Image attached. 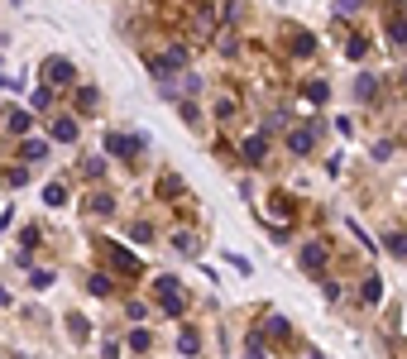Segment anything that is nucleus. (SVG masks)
I'll return each mask as SVG.
<instances>
[{
	"mask_svg": "<svg viewBox=\"0 0 407 359\" xmlns=\"http://www.w3.org/2000/svg\"><path fill=\"white\" fill-rule=\"evenodd\" d=\"M154 297H158V311H168V316H182V307H187V292H182V278L178 273L154 278Z\"/></svg>",
	"mask_w": 407,
	"mask_h": 359,
	"instance_id": "f257e3e1",
	"label": "nucleus"
},
{
	"mask_svg": "<svg viewBox=\"0 0 407 359\" xmlns=\"http://www.w3.org/2000/svg\"><path fill=\"white\" fill-rule=\"evenodd\" d=\"M144 134H120V130H105V154H115V158H134V154H144Z\"/></svg>",
	"mask_w": 407,
	"mask_h": 359,
	"instance_id": "f03ea898",
	"label": "nucleus"
},
{
	"mask_svg": "<svg viewBox=\"0 0 407 359\" xmlns=\"http://www.w3.org/2000/svg\"><path fill=\"white\" fill-rule=\"evenodd\" d=\"M101 254L115 264V273H120V278H134V273H139V259H134V254H129L120 240H101Z\"/></svg>",
	"mask_w": 407,
	"mask_h": 359,
	"instance_id": "7ed1b4c3",
	"label": "nucleus"
},
{
	"mask_svg": "<svg viewBox=\"0 0 407 359\" xmlns=\"http://www.w3.org/2000/svg\"><path fill=\"white\" fill-rule=\"evenodd\" d=\"M43 87H72L77 82V72H72V63L67 58H43Z\"/></svg>",
	"mask_w": 407,
	"mask_h": 359,
	"instance_id": "20e7f679",
	"label": "nucleus"
},
{
	"mask_svg": "<svg viewBox=\"0 0 407 359\" xmlns=\"http://www.w3.org/2000/svg\"><path fill=\"white\" fill-rule=\"evenodd\" d=\"M384 34H388V43H407V5H403V0L388 5V14H384Z\"/></svg>",
	"mask_w": 407,
	"mask_h": 359,
	"instance_id": "39448f33",
	"label": "nucleus"
},
{
	"mask_svg": "<svg viewBox=\"0 0 407 359\" xmlns=\"http://www.w3.org/2000/svg\"><path fill=\"white\" fill-rule=\"evenodd\" d=\"M326 259H331V254H326V245H321V240H306L302 249H298V264H302V273H311V278L326 269Z\"/></svg>",
	"mask_w": 407,
	"mask_h": 359,
	"instance_id": "423d86ee",
	"label": "nucleus"
},
{
	"mask_svg": "<svg viewBox=\"0 0 407 359\" xmlns=\"http://www.w3.org/2000/svg\"><path fill=\"white\" fill-rule=\"evenodd\" d=\"M316 130H321V120H311V125H302V130H293L288 134V149L302 158V154H311V144H316Z\"/></svg>",
	"mask_w": 407,
	"mask_h": 359,
	"instance_id": "0eeeda50",
	"label": "nucleus"
},
{
	"mask_svg": "<svg viewBox=\"0 0 407 359\" xmlns=\"http://www.w3.org/2000/svg\"><path fill=\"white\" fill-rule=\"evenodd\" d=\"M240 154H244V163H254V168H259V163L269 158V134H249V139L240 144Z\"/></svg>",
	"mask_w": 407,
	"mask_h": 359,
	"instance_id": "6e6552de",
	"label": "nucleus"
},
{
	"mask_svg": "<svg viewBox=\"0 0 407 359\" xmlns=\"http://www.w3.org/2000/svg\"><path fill=\"white\" fill-rule=\"evenodd\" d=\"M5 125H10V134H29L34 115H29V110H19V105H10V110H5Z\"/></svg>",
	"mask_w": 407,
	"mask_h": 359,
	"instance_id": "1a4fd4ad",
	"label": "nucleus"
},
{
	"mask_svg": "<svg viewBox=\"0 0 407 359\" xmlns=\"http://www.w3.org/2000/svg\"><path fill=\"white\" fill-rule=\"evenodd\" d=\"M19 158L34 168V163H43V158H48V144H43V139H24V144H19Z\"/></svg>",
	"mask_w": 407,
	"mask_h": 359,
	"instance_id": "9d476101",
	"label": "nucleus"
},
{
	"mask_svg": "<svg viewBox=\"0 0 407 359\" xmlns=\"http://www.w3.org/2000/svg\"><path fill=\"white\" fill-rule=\"evenodd\" d=\"M96 105H101V91L96 87H77V115H96Z\"/></svg>",
	"mask_w": 407,
	"mask_h": 359,
	"instance_id": "9b49d317",
	"label": "nucleus"
},
{
	"mask_svg": "<svg viewBox=\"0 0 407 359\" xmlns=\"http://www.w3.org/2000/svg\"><path fill=\"white\" fill-rule=\"evenodd\" d=\"M110 211H115L110 192H92V196H87V216H110Z\"/></svg>",
	"mask_w": 407,
	"mask_h": 359,
	"instance_id": "f8f14e48",
	"label": "nucleus"
},
{
	"mask_svg": "<svg viewBox=\"0 0 407 359\" xmlns=\"http://www.w3.org/2000/svg\"><path fill=\"white\" fill-rule=\"evenodd\" d=\"M53 139H58V144H77V120H67V115L53 120Z\"/></svg>",
	"mask_w": 407,
	"mask_h": 359,
	"instance_id": "ddd939ff",
	"label": "nucleus"
},
{
	"mask_svg": "<svg viewBox=\"0 0 407 359\" xmlns=\"http://www.w3.org/2000/svg\"><path fill=\"white\" fill-rule=\"evenodd\" d=\"M379 297H384V283H379V278H364V283H359V302H364V307H379Z\"/></svg>",
	"mask_w": 407,
	"mask_h": 359,
	"instance_id": "4468645a",
	"label": "nucleus"
},
{
	"mask_svg": "<svg viewBox=\"0 0 407 359\" xmlns=\"http://www.w3.org/2000/svg\"><path fill=\"white\" fill-rule=\"evenodd\" d=\"M158 196H163V201H178V196H182V182L173 178V173H163V178H158Z\"/></svg>",
	"mask_w": 407,
	"mask_h": 359,
	"instance_id": "2eb2a0df",
	"label": "nucleus"
},
{
	"mask_svg": "<svg viewBox=\"0 0 407 359\" xmlns=\"http://www.w3.org/2000/svg\"><path fill=\"white\" fill-rule=\"evenodd\" d=\"M384 245H388V254L407 259V230H388V235H384Z\"/></svg>",
	"mask_w": 407,
	"mask_h": 359,
	"instance_id": "dca6fc26",
	"label": "nucleus"
},
{
	"mask_svg": "<svg viewBox=\"0 0 407 359\" xmlns=\"http://www.w3.org/2000/svg\"><path fill=\"white\" fill-rule=\"evenodd\" d=\"M178 350H182V355H197V350H202V340H197V331H192V326H182V331H178Z\"/></svg>",
	"mask_w": 407,
	"mask_h": 359,
	"instance_id": "f3484780",
	"label": "nucleus"
},
{
	"mask_svg": "<svg viewBox=\"0 0 407 359\" xmlns=\"http://www.w3.org/2000/svg\"><path fill=\"white\" fill-rule=\"evenodd\" d=\"M302 96L311 101V105H321V101L331 96V82H321V77H316V82H306V87H302Z\"/></svg>",
	"mask_w": 407,
	"mask_h": 359,
	"instance_id": "a211bd4d",
	"label": "nucleus"
},
{
	"mask_svg": "<svg viewBox=\"0 0 407 359\" xmlns=\"http://www.w3.org/2000/svg\"><path fill=\"white\" fill-rule=\"evenodd\" d=\"M355 96H359V101H374V96H379V77H369V72H364V77L355 82Z\"/></svg>",
	"mask_w": 407,
	"mask_h": 359,
	"instance_id": "6ab92c4d",
	"label": "nucleus"
},
{
	"mask_svg": "<svg viewBox=\"0 0 407 359\" xmlns=\"http://www.w3.org/2000/svg\"><path fill=\"white\" fill-rule=\"evenodd\" d=\"M87 287H92V297H110V292H115V283H110L105 273H92V278H87Z\"/></svg>",
	"mask_w": 407,
	"mask_h": 359,
	"instance_id": "aec40b11",
	"label": "nucleus"
},
{
	"mask_svg": "<svg viewBox=\"0 0 407 359\" xmlns=\"http://www.w3.org/2000/svg\"><path fill=\"white\" fill-rule=\"evenodd\" d=\"M288 43H293V53H298V58H311V48H316V43H311V34H306V29H298V34H293V39H288Z\"/></svg>",
	"mask_w": 407,
	"mask_h": 359,
	"instance_id": "412c9836",
	"label": "nucleus"
},
{
	"mask_svg": "<svg viewBox=\"0 0 407 359\" xmlns=\"http://www.w3.org/2000/svg\"><path fill=\"white\" fill-rule=\"evenodd\" d=\"M149 345H154V336H149V326H139V331H129V350H134V355H144Z\"/></svg>",
	"mask_w": 407,
	"mask_h": 359,
	"instance_id": "4be33fe9",
	"label": "nucleus"
},
{
	"mask_svg": "<svg viewBox=\"0 0 407 359\" xmlns=\"http://www.w3.org/2000/svg\"><path fill=\"white\" fill-rule=\"evenodd\" d=\"M345 53H350L355 63H359V58L369 53V39H364V34H350V43H345Z\"/></svg>",
	"mask_w": 407,
	"mask_h": 359,
	"instance_id": "5701e85b",
	"label": "nucleus"
},
{
	"mask_svg": "<svg viewBox=\"0 0 407 359\" xmlns=\"http://www.w3.org/2000/svg\"><path fill=\"white\" fill-rule=\"evenodd\" d=\"M43 201H48V206H63V201H67V187H63V182H48V187H43Z\"/></svg>",
	"mask_w": 407,
	"mask_h": 359,
	"instance_id": "b1692460",
	"label": "nucleus"
},
{
	"mask_svg": "<svg viewBox=\"0 0 407 359\" xmlns=\"http://www.w3.org/2000/svg\"><path fill=\"white\" fill-rule=\"evenodd\" d=\"M269 336H273V340H293V326H288L283 316H269Z\"/></svg>",
	"mask_w": 407,
	"mask_h": 359,
	"instance_id": "393cba45",
	"label": "nucleus"
},
{
	"mask_svg": "<svg viewBox=\"0 0 407 359\" xmlns=\"http://www.w3.org/2000/svg\"><path fill=\"white\" fill-rule=\"evenodd\" d=\"M48 101H53V87H34L29 91V105H34V110H48Z\"/></svg>",
	"mask_w": 407,
	"mask_h": 359,
	"instance_id": "a878e982",
	"label": "nucleus"
},
{
	"mask_svg": "<svg viewBox=\"0 0 407 359\" xmlns=\"http://www.w3.org/2000/svg\"><path fill=\"white\" fill-rule=\"evenodd\" d=\"M67 331H72L77 340H87V336H92V326H87V316H77V311L67 316Z\"/></svg>",
	"mask_w": 407,
	"mask_h": 359,
	"instance_id": "bb28decb",
	"label": "nucleus"
},
{
	"mask_svg": "<svg viewBox=\"0 0 407 359\" xmlns=\"http://www.w3.org/2000/svg\"><path fill=\"white\" fill-rule=\"evenodd\" d=\"M173 249L178 254H197V235H173Z\"/></svg>",
	"mask_w": 407,
	"mask_h": 359,
	"instance_id": "cd10ccee",
	"label": "nucleus"
},
{
	"mask_svg": "<svg viewBox=\"0 0 407 359\" xmlns=\"http://www.w3.org/2000/svg\"><path fill=\"white\" fill-rule=\"evenodd\" d=\"M216 115H220V120H235V96H220V101H216Z\"/></svg>",
	"mask_w": 407,
	"mask_h": 359,
	"instance_id": "c85d7f7f",
	"label": "nucleus"
},
{
	"mask_svg": "<svg viewBox=\"0 0 407 359\" xmlns=\"http://www.w3.org/2000/svg\"><path fill=\"white\" fill-rule=\"evenodd\" d=\"M178 110H182V120H187V125H202V110H197V105H192V101H182V105H178Z\"/></svg>",
	"mask_w": 407,
	"mask_h": 359,
	"instance_id": "c756f323",
	"label": "nucleus"
},
{
	"mask_svg": "<svg viewBox=\"0 0 407 359\" xmlns=\"http://www.w3.org/2000/svg\"><path fill=\"white\" fill-rule=\"evenodd\" d=\"M19 240H24V249H34L43 235H39V225H24V230H19Z\"/></svg>",
	"mask_w": 407,
	"mask_h": 359,
	"instance_id": "7c9ffc66",
	"label": "nucleus"
},
{
	"mask_svg": "<svg viewBox=\"0 0 407 359\" xmlns=\"http://www.w3.org/2000/svg\"><path fill=\"white\" fill-rule=\"evenodd\" d=\"M82 173H87V178H101V173H105V158H87V163H82Z\"/></svg>",
	"mask_w": 407,
	"mask_h": 359,
	"instance_id": "2f4dec72",
	"label": "nucleus"
},
{
	"mask_svg": "<svg viewBox=\"0 0 407 359\" xmlns=\"http://www.w3.org/2000/svg\"><path fill=\"white\" fill-rule=\"evenodd\" d=\"M29 182V168H14V173H5V187H24Z\"/></svg>",
	"mask_w": 407,
	"mask_h": 359,
	"instance_id": "473e14b6",
	"label": "nucleus"
},
{
	"mask_svg": "<svg viewBox=\"0 0 407 359\" xmlns=\"http://www.w3.org/2000/svg\"><path fill=\"white\" fill-rule=\"evenodd\" d=\"M374 158H379V163H388V158H393V144H388V139H379V144H374Z\"/></svg>",
	"mask_w": 407,
	"mask_h": 359,
	"instance_id": "72a5a7b5",
	"label": "nucleus"
},
{
	"mask_svg": "<svg viewBox=\"0 0 407 359\" xmlns=\"http://www.w3.org/2000/svg\"><path fill=\"white\" fill-rule=\"evenodd\" d=\"M225 259H230V269H240V273H254V269H249V259H244V254H225Z\"/></svg>",
	"mask_w": 407,
	"mask_h": 359,
	"instance_id": "f704fd0d",
	"label": "nucleus"
},
{
	"mask_svg": "<svg viewBox=\"0 0 407 359\" xmlns=\"http://www.w3.org/2000/svg\"><path fill=\"white\" fill-rule=\"evenodd\" d=\"M359 5H364V0H340V14H355Z\"/></svg>",
	"mask_w": 407,
	"mask_h": 359,
	"instance_id": "c9c22d12",
	"label": "nucleus"
},
{
	"mask_svg": "<svg viewBox=\"0 0 407 359\" xmlns=\"http://www.w3.org/2000/svg\"><path fill=\"white\" fill-rule=\"evenodd\" d=\"M0 307H10V292H5V287H0Z\"/></svg>",
	"mask_w": 407,
	"mask_h": 359,
	"instance_id": "e433bc0d",
	"label": "nucleus"
},
{
	"mask_svg": "<svg viewBox=\"0 0 407 359\" xmlns=\"http://www.w3.org/2000/svg\"><path fill=\"white\" fill-rule=\"evenodd\" d=\"M403 91H407V72H403Z\"/></svg>",
	"mask_w": 407,
	"mask_h": 359,
	"instance_id": "4c0bfd02",
	"label": "nucleus"
},
{
	"mask_svg": "<svg viewBox=\"0 0 407 359\" xmlns=\"http://www.w3.org/2000/svg\"><path fill=\"white\" fill-rule=\"evenodd\" d=\"M311 359H321V355H311Z\"/></svg>",
	"mask_w": 407,
	"mask_h": 359,
	"instance_id": "58836bf2",
	"label": "nucleus"
}]
</instances>
